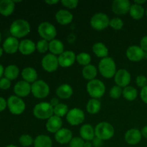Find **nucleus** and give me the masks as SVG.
<instances>
[{
	"instance_id": "nucleus-1",
	"label": "nucleus",
	"mask_w": 147,
	"mask_h": 147,
	"mask_svg": "<svg viewBox=\"0 0 147 147\" xmlns=\"http://www.w3.org/2000/svg\"><path fill=\"white\" fill-rule=\"evenodd\" d=\"M9 32L12 37L16 38H22L30 33V25L27 20H16L10 25Z\"/></svg>"
},
{
	"instance_id": "nucleus-2",
	"label": "nucleus",
	"mask_w": 147,
	"mask_h": 147,
	"mask_svg": "<svg viewBox=\"0 0 147 147\" xmlns=\"http://www.w3.org/2000/svg\"><path fill=\"white\" fill-rule=\"evenodd\" d=\"M98 69L103 77L105 78H111L114 77L116 73V63L111 57H104L99 62Z\"/></svg>"
},
{
	"instance_id": "nucleus-3",
	"label": "nucleus",
	"mask_w": 147,
	"mask_h": 147,
	"mask_svg": "<svg viewBox=\"0 0 147 147\" xmlns=\"http://www.w3.org/2000/svg\"><path fill=\"white\" fill-rule=\"evenodd\" d=\"M33 114L37 119L41 120H48L54 114V108L50 103L41 102L34 106L33 109Z\"/></svg>"
},
{
	"instance_id": "nucleus-4",
	"label": "nucleus",
	"mask_w": 147,
	"mask_h": 147,
	"mask_svg": "<svg viewBox=\"0 0 147 147\" xmlns=\"http://www.w3.org/2000/svg\"><path fill=\"white\" fill-rule=\"evenodd\" d=\"M115 133L114 127L108 122H100L95 128L96 137L103 141L109 140L113 136Z\"/></svg>"
},
{
	"instance_id": "nucleus-5",
	"label": "nucleus",
	"mask_w": 147,
	"mask_h": 147,
	"mask_svg": "<svg viewBox=\"0 0 147 147\" xmlns=\"http://www.w3.org/2000/svg\"><path fill=\"white\" fill-rule=\"evenodd\" d=\"M87 91L89 96L93 98L98 99L101 98L106 92L105 85L98 79L90 80L87 84Z\"/></svg>"
},
{
	"instance_id": "nucleus-6",
	"label": "nucleus",
	"mask_w": 147,
	"mask_h": 147,
	"mask_svg": "<svg viewBox=\"0 0 147 147\" xmlns=\"http://www.w3.org/2000/svg\"><path fill=\"white\" fill-rule=\"evenodd\" d=\"M37 32L43 40L50 42L55 40L57 35V30L55 27L48 22H42L38 26Z\"/></svg>"
},
{
	"instance_id": "nucleus-7",
	"label": "nucleus",
	"mask_w": 147,
	"mask_h": 147,
	"mask_svg": "<svg viewBox=\"0 0 147 147\" xmlns=\"http://www.w3.org/2000/svg\"><path fill=\"white\" fill-rule=\"evenodd\" d=\"M7 106L11 113L20 115L24 111L26 105L21 98L17 96H11L7 100Z\"/></svg>"
},
{
	"instance_id": "nucleus-8",
	"label": "nucleus",
	"mask_w": 147,
	"mask_h": 147,
	"mask_svg": "<svg viewBox=\"0 0 147 147\" xmlns=\"http://www.w3.org/2000/svg\"><path fill=\"white\" fill-rule=\"evenodd\" d=\"M110 23V20L107 14L99 12L95 14L90 20V25L94 30L101 31L107 28Z\"/></svg>"
},
{
	"instance_id": "nucleus-9",
	"label": "nucleus",
	"mask_w": 147,
	"mask_h": 147,
	"mask_svg": "<svg viewBox=\"0 0 147 147\" xmlns=\"http://www.w3.org/2000/svg\"><path fill=\"white\" fill-rule=\"evenodd\" d=\"M31 93L37 98H45L49 95L50 87L48 84L42 80H37L32 85Z\"/></svg>"
},
{
	"instance_id": "nucleus-10",
	"label": "nucleus",
	"mask_w": 147,
	"mask_h": 147,
	"mask_svg": "<svg viewBox=\"0 0 147 147\" xmlns=\"http://www.w3.org/2000/svg\"><path fill=\"white\" fill-rule=\"evenodd\" d=\"M66 120L72 126H78L84 121L85 113L81 109L74 108L70 109L66 115Z\"/></svg>"
},
{
	"instance_id": "nucleus-11",
	"label": "nucleus",
	"mask_w": 147,
	"mask_h": 147,
	"mask_svg": "<svg viewBox=\"0 0 147 147\" xmlns=\"http://www.w3.org/2000/svg\"><path fill=\"white\" fill-rule=\"evenodd\" d=\"M58 66V57L51 53L46 55L42 60V67L48 73L55 71Z\"/></svg>"
},
{
	"instance_id": "nucleus-12",
	"label": "nucleus",
	"mask_w": 147,
	"mask_h": 147,
	"mask_svg": "<svg viewBox=\"0 0 147 147\" xmlns=\"http://www.w3.org/2000/svg\"><path fill=\"white\" fill-rule=\"evenodd\" d=\"M114 80L116 86L121 88L127 87L131 82L130 73L126 69H120L116 71L114 76Z\"/></svg>"
},
{
	"instance_id": "nucleus-13",
	"label": "nucleus",
	"mask_w": 147,
	"mask_h": 147,
	"mask_svg": "<svg viewBox=\"0 0 147 147\" xmlns=\"http://www.w3.org/2000/svg\"><path fill=\"white\" fill-rule=\"evenodd\" d=\"M131 6L129 0H115L112 3L111 9L115 14L123 15L129 12Z\"/></svg>"
},
{
	"instance_id": "nucleus-14",
	"label": "nucleus",
	"mask_w": 147,
	"mask_h": 147,
	"mask_svg": "<svg viewBox=\"0 0 147 147\" xmlns=\"http://www.w3.org/2000/svg\"><path fill=\"white\" fill-rule=\"evenodd\" d=\"M145 52L139 46H130L126 50V56L131 61L138 62L144 59Z\"/></svg>"
},
{
	"instance_id": "nucleus-15",
	"label": "nucleus",
	"mask_w": 147,
	"mask_h": 147,
	"mask_svg": "<svg viewBox=\"0 0 147 147\" xmlns=\"http://www.w3.org/2000/svg\"><path fill=\"white\" fill-rule=\"evenodd\" d=\"M76 60V55L71 50L64 51L58 57L59 65L63 67H68L73 65Z\"/></svg>"
},
{
	"instance_id": "nucleus-16",
	"label": "nucleus",
	"mask_w": 147,
	"mask_h": 147,
	"mask_svg": "<svg viewBox=\"0 0 147 147\" xmlns=\"http://www.w3.org/2000/svg\"><path fill=\"white\" fill-rule=\"evenodd\" d=\"M32 90V85L24 80L17 82L14 87V92L15 96L18 97H26L28 96Z\"/></svg>"
},
{
	"instance_id": "nucleus-17",
	"label": "nucleus",
	"mask_w": 147,
	"mask_h": 147,
	"mask_svg": "<svg viewBox=\"0 0 147 147\" xmlns=\"http://www.w3.org/2000/svg\"><path fill=\"white\" fill-rule=\"evenodd\" d=\"M55 139L57 143L60 144H66L70 143L73 139V134L70 129L62 128L57 133L55 134Z\"/></svg>"
},
{
	"instance_id": "nucleus-18",
	"label": "nucleus",
	"mask_w": 147,
	"mask_h": 147,
	"mask_svg": "<svg viewBox=\"0 0 147 147\" xmlns=\"http://www.w3.org/2000/svg\"><path fill=\"white\" fill-rule=\"evenodd\" d=\"M19 46H20V42H19L17 38L14 37H9L4 40L3 43V50L5 53L8 54H14L19 50Z\"/></svg>"
},
{
	"instance_id": "nucleus-19",
	"label": "nucleus",
	"mask_w": 147,
	"mask_h": 147,
	"mask_svg": "<svg viewBox=\"0 0 147 147\" xmlns=\"http://www.w3.org/2000/svg\"><path fill=\"white\" fill-rule=\"evenodd\" d=\"M142 133L141 131L136 129H131L126 132L124 136L126 143L130 145H136L142 140Z\"/></svg>"
},
{
	"instance_id": "nucleus-20",
	"label": "nucleus",
	"mask_w": 147,
	"mask_h": 147,
	"mask_svg": "<svg viewBox=\"0 0 147 147\" xmlns=\"http://www.w3.org/2000/svg\"><path fill=\"white\" fill-rule=\"evenodd\" d=\"M63 121L61 118L57 116H53L47 120L46 123V129L49 132L55 134L62 129Z\"/></svg>"
},
{
	"instance_id": "nucleus-21",
	"label": "nucleus",
	"mask_w": 147,
	"mask_h": 147,
	"mask_svg": "<svg viewBox=\"0 0 147 147\" xmlns=\"http://www.w3.org/2000/svg\"><path fill=\"white\" fill-rule=\"evenodd\" d=\"M36 45L31 40H22L20 42L19 46V51L24 55H31L35 51Z\"/></svg>"
},
{
	"instance_id": "nucleus-22",
	"label": "nucleus",
	"mask_w": 147,
	"mask_h": 147,
	"mask_svg": "<svg viewBox=\"0 0 147 147\" xmlns=\"http://www.w3.org/2000/svg\"><path fill=\"white\" fill-rule=\"evenodd\" d=\"M55 19L57 22L62 25H66L72 22L73 15L65 9H60L55 14Z\"/></svg>"
},
{
	"instance_id": "nucleus-23",
	"label": "nucleus",
	"mask_w": 147,
	"mask_h": 147,
	"mask_svg": "<svg viewBox=\"0 0 147 147\" xmlns=\"http://www.w3.org/2000/svg\"><path fill=\"white\" fill-rule=\"evenodd\" d=\"M80 137L86 142L93 141V139L96 137L95 129H93L90 124H84L80 127Z\"/></svg>"
},
{
	"instance_id": "nucleus-24",
	"label": "nucleus",
	"mask_w": 147,
	"mask_h": 147,
	"mask_svg": "<svg viewBox=\"0 0 147 147\" xmlns=\"http://www.w3.org/2000/svg\"><path fill=\"white\" fill-rule=\"evenodd\" d=\"M15 8V4L12 0L0 1V14L5 17L11 15Z\"/></svg>"
},
{
	"instance_id": "nucleus-25",
	"label": "nucleus",
	"mask_w": 147,
	"mask_h": 147,
	"mask_svg": "<svg viewBox=\"0 0 147 147\" xmlns=\"http://www.w3.org/2000/svg\"><path fill=\"white\" fill-rule=\"evenodd\" d=\"M73 90L68 84H62L56 90V94L61 99H68L72 96Z\"/></svg>"
},
{
	"instance_id": "nucleus-26",
	"label": "nucleus",
	"mask_w": 147,
	"mask_h": 147,
	"mask_svg": "<svg viewBox=\"0 0 147 147\" xmlns=\"http://www.w3.org/2000/svg\"><path fill=\"white\" fill-rule=\"evenodd\" d=\"M22 77L24 81L33 83L37 80V73L33 67H27L22 71Z\"/></svg>"
},
{
	"instance_id": "nucleus-27",
	"label": "nucleus",
	"mask_w": 147,
	"mask_h": 147,
	"mask_svg": "<svg viewBox=\"0 0 147 147\" xmlns=\"http://www.w3.org/2000/svg\"><path fill=\"white\" fill-rule=\"evenodd\" d=\"M34 147H52L53 141L51 138L47 135H39L34 140Z\"/></svg>"
},
{
	"instance_id": "nucleus-28",
	"label": "nucleus",
	"mask_w": 147,
	"mask_h": 147,
	"mask_svg": "<svg viewBox=\"0 0 147 147\" xmlns=\"http://www.w3.org/2000/svg\"><path fill=\"white\" fill-rule=\"evenodd\" d=\"M49 50L51 52V54L60 55L64 53V45L60 40L55 39L49 42Z\"/></svg>"
},
{
	"instance_id": "nucleus-29",
	"label": "nucleus",
	"mask_w": 147,
	"mask_h": 147,
	"mask_svg": "<svg viewBox=\"0 0 147 147\" xmlns=\"http://www.w3.org/2000/svg\"><path fill=\"white\" fill-rule=\"evenodd\" d=\"M92 50H93V53L97 57H101V58L108 57V55H109V49L102 42L95 43L92 47Z\"/></svg>"
},
{
	"instance_id": "nucleus-30",
	"label": "nucleus",
	"mask_w": 147,
	"mask_h": 147,
	"mask_svg": "<svg viewBox=\"0 0 147 147\" xmlns=\"http://www.w3.org/2000/svg\"><path fill=\"white\" fill-rule=\"evenodd\" d=\"M144 9L142 7V5H139V4L134 3L131 6L129 14H130L131 17L134 20H141L144 15Z\"/></svg>"
},
{
	"instance_id": "nucleus-31",
	"label": "nucleus",
	"mask_w": 147,
	"mask_h": 147,
	"mask_svg": "<svg viewBox=\"0 0 147 147\" xmlns=\"http://www.w3.org/2000/svg\"><path fill=\"white\" fill-rule=\"evenodd\" d=\"M97 68L96 67V66L90 64L88 65L84 66L83 70H82L83 78L88 80H94L95 78L97 76Z\"/></svg>"
},
{
	"instance_id": "nucleus-32",
	"label": "nucleus",
	"mask_w": 147,
	"mask_h": 147,
	"mask_svg": "<svg viewBox=\"0 0 147 147\" xmlns=\"http://www.w3.org/2000/svg\"><path fill=\"white\" fill-rule=\"evenodd\" d=\"M20 73V69L15 65H9L4 69V75L9 80H14L17 78Z\"/></svg>"
},
{
	"instance_id": "nucleus-33",
	"label": "nucleus",
	"mask_w": 147,
	"mask_h": 147,
	"mask_svg": "<svg viewBox=\"0 0 147 147\" xmlns=\"http://www.w3.org/2000/svg\"><path fill=\"white\" fill-rule=\"evenodd\" d=\"M101 108L100 102L98 99L91 98L88 100L86 105V110L90 114H96L98 113Z\"/></svg>"
},
{
	"instance_id": "nucleus-34",
	"label": "nucleus",
	"mask_w": 147,
	"mask_h": 147,
	"mask_svg": "<svg viewBox=\"0 0 147 147\" xmlns=\"http://www.w3.org/2000/svg\"><path fill=\"white\" fill-rule=\"evenodd\" d=\"M122 95L125 99L129 100V101H132L137 98L138 92L135 88L132 87V86H127V87L124 88V89L123 90Z\"/></svg>"
},
{
	"instance_id": "nucleus-35",
	"label": "nucleus",
	"mask_w": 147,
	"mask_h": 147,
	"mask_svg": "<svg viewBox=\"0 0 147 147\" xmlns=\"http://www.w3.org/2000/svg\"><path fill=\"white\" fill-rule=\"evenodd\" d=\"M68 107H67V105L64 104V103H60L55 107H54L55 116H57L60 118L66 116L67 113H68Z\"/></svg>"
},
{
	"instance_id": "nucleus-36",
	"label": "nucleus",
	"mask_w": 147,
	"mask_h": 147,
	"mask_svg": "<svg viewBox=\"0 0 147 147\" xmlns=\"http://www.w3.org/2000/svg\"><path fill=\"white\" fill-rule=\"evenodd\" d=\"M76 60L81 65H88L91 62V57L88 53H81L76 56Z\"/></svg>"
},
{
	"instance_id": "nucleus-37",
	"label": "nucleus",
	"mask_w": 147,
	"mask_h": 147,
	"mask_svg": "<svg viewBox=\"0 0 147 147\" xmlns=\"http://www.w3.org/2000/svg\"><path fill=\"white\" fill-rule=\"evenodd\" d=\"M20 144L24 147L30 146L34 144V140L32 137L28 134H23L19 139Z\"/></svg>"
},
{
	"instance_id": "nucleus-38",
	"label": "nucleus",
	"mask_w": 147,
	"mask_h": 147,
	"mask_svg": "<svg viewBox=\"0 0 147 147\" xmlns=\"http://www.w3.org/2000/svg\"><path fill=\"white\" fill-rule=\"evenodd\" d=\"M36 49L40 53H45L49 50V42L45 40H41L37 42Z\"/></svg>"
},
{
	"instance_id": "nucleus-39",
	"label": "nucleus",
	"mask_w": 147,
	"mask_h": 147,
	"mask_svg": "<svg viewBox=\"0 0 147 147\" xmlns=\"http://www.w3.org/2000/svg\"><path fill=\"white\" fill-rule=\"evenodd\" d=\"M109 26H111L112 28L116 30H120L123 27V22L121 19L119 18V17H115L110 20Z\"/></svg>"
},
{
	"instance_id": "nucleus-40",
	"label": "nucleus",
	"mask_w": 147,
	"mask_h": 147,
	"mask_svg": "<svg viewBox=\"0 0 147 147\" xmlns=\"http://www.w3.org/2000/svg\"><path fill=\"white\" fill-rule=\"evenodd\" d=\"M123 93V90L121 88L119 87L118 86H114L111 88L110 92H109V95H110L111 98L113 99H118L120 98Z\"/></svg>"
},
{
	"instance_id": "nucleus-41",
	"label": "nucleus",
	"mask_w": 147,
	"mask_h": 147,
	"mask_svg": "<svg viewBox=\"0 0 147 147\" xmlns=\"http://www.w3.org/2000/svg\"><path fill=\"white\" fill-rule=\"evenodd\" d=\"M85 141L81 137H73L69 143L70 147H84Z\"/></svg>"
},
{
	"instance_id": "nucleus-42",
	"label": "nucleus",
	"mask_w": 147,
	"mask_h": 147,
	"mask_svg": "<svg viewBox=\"0 0 147 147\" xmlns=\"http://www.w3.org/2000/svg\"><path fill=\"white\" fill-rule=\"evenodd\" d=\"M62 4L68 9H75L77 7L79 1L78 0H62Z\"/></svg>"
},
{
	"instance_id": "nucleus-43",
	"label": "nucleus",
	"mask_w": 147,
	"mask_h": 147,
	"mask_svg": "<svg viewBox=\"0 0 147 147\" xmlns=\"http://www.w3.org/2000/svg\"><path fill=\"white\" fill-rule=\"evenodd\" d=\"M136 83L139 87L143 88L147 86V78L143 75H139L136 79Z\"/></svg>"
},
{
	"instance_id": "nucleus-44",
	"label": "nucleus",
	"mask_w": 147,
	"mask_h": 147,
	"mask_svg": "<svg viewBox=\"0 0 147 147\" xmlns=\"http://www.w3.org/2000/svg\"><path fill=\"white\" fill-rule=\"evenodd\" d=\"M11 86V80L7 78H1L0 79V89L1 90H7Z\"/></svg>"
},
{
	"instance_id": "nucleus-45",
	"label": "nucleus",
	"mask_w": 147,
	"mask_h": 147,
	"mask_svg": "<svg viewBox=\"0 0 147 147\" xmlns=\"http://www.w3.org/2000/svg\"><path fill=\"white\" fill-rule=\"evenodd\" d=\"M140 96L142 100L147 104V86L142 88L140 93Z\"/></svg>"
},
{
	"instance_id": "nucleus-46",
	"label": "nucleus",
	"mask_w": 147,
	"mask_h": 147,
	"mask_svg": "<svg viewBox=\"0 0 147 147\" xmlns=\"http://www.w3.org/2000/svg\"><path fill=\"white\" fill-rule=\"evenodd\" d=\"M140 47L144 52L147 53V36L142 37L140 42Z\"/></svg>"
},
{
	"instance_id": "nucleus-47",
	"label": "nucleus",
	"mask_w": 147,
	"mask_h": 147,
	"mask_svg": "<svg viewBox=\"0 0 147 147\" xmlns=\"http://www.w3.org/2000/svg\"><path fill=\"white\" fill-rule=\"evenodd\" d=\"M7 106V101L4 98L0 96V112L5 110Z\"/></svg>"
},
{
	"instance_id": "nucleus-48",
	"label": "nucleus",
	"mask_w": 147,
	"mask_h": 147,
	"mask_svg": "<svg viewBox=\"0 0 147 147\" xmlns=\"http://www.w3.org/2000/svg\"><path fill=\"white\" fill-rule=\"evenodd\" d=\"M92 144L95 147H100L103 144V140L97 137H95L93 140L92 141Z\"/></svg>"
},
{
	"instance_id": "nucleus-49",
	"label": "nucleus",
	"mask_w": 147,
	"mask_h": 147,
	"mask_svg": "<svg viewBox=\"0 0 147 147\" xmlns=\"http://www.w3.org/2000/svg\"><path fill=\"white\" fill-rule=\"evenodd\" d=\"M50 103L51 104V106L54 108L57 105H58L59 103H60V101H59V99L57 98H53L50 100Z\"/></svg>"
},
{
	"instance_id": "nucleus-50",
	"label": "nucleus",
	"mask_w": 147,
	"mask_h": 147,
	"mask_svg": "<svg viewBox=\"0 0 147 147\" xmlns=\"http://www.w3.org/2000/svg\"><path fill=\"white\" fill-rule=\"evenodd\" d=\"M141 133H142V136L145 139H147V125L144 126L141 130Z\"/></svg>"
},
{
	"instance_id": "nucleus-51",
	"label": "nucleus",
	"mask_w": 147,
	"mask_h": 147,
	"mask_svg": "<svg viewBox=\"0 0 147 147\" xmlns=\"http://www.w3.org/2000/svg\"><path fill=\"white\" fill-rule=\"evenodd\" d=\"M59 2L58 0H46V4H49V5H54V4H57Z\"/></svg>"
},
{
	"instance_id": "nucleus-52",
	"label": "nucleus",
	"mask_w": 147,
	"mask_h": 147,
	"mask_svg": "<svg viewBox=\"0 0 147 147\" xmlns=\"http://www.w3.org/2000/svg\"><path fill=\"white\" fill-rule=\"evenodd\" d=\"M146 0H135L134 3L136 4H139V5H142V4L146 3Z\"/></svg>"
},
{
	"instance_id": "nucleus-53",
	"label": "nucleus",
	"mask_w": 147,
	"mask_h": 147,
	"mask_svg": "<svg viewBox=\"0 0 147 147\" xmlns=\"http://www.w3.org/2000/svg\"><path fill=\"white\" fill-rule=\"evenodd\" d=\"M4 67H3L2 65L0 64V79L1 78V76H2L3 74H4Z\"/></svg>"
},
{
	"instance_id": "nucleus-54",
	"label": "nucleus",
	"mask_w": 147,
	"mask_h": 147,
	"mask_svg": "<svg viewBox=\"0 0 147 147\" xmlns=\"http://www.w3.org/2000/svg\"><path fill=\"white\" fill-rule=\"evenodd\" d=\"M93 144H92L91 142H86L84 144V147H92Z\"/></svg>"
},
{
	"instance_id": "nucleus-55",
	"label": "nucleus",
	"mask_w": 147,
	"mask_h": 147,
	"mask_svg": "<svg viewBox=\"0 0 147 147\" xmlns=\"http://www.w3.org/2000/svg\"><path fill=\"white\" fill-rule=\"evenodd\" d=\"M3 52H4V50H3L2 47H0V57H1V56H2V55H3Z\"/></svg>"
},
{
	"instance_id": "nucleus-56",
	"label": "nucleus",
	"mask_w": 147,
	"mask_h": 147,
	"mask_svg": "<svg viewBox=\"0 0 147 147\" xmlns=\"http://www.w3.org/2000/svg\"><path fill=\"white\" fill-rule=\"evenodd\" d=\"M6 147H18V146H15V145H12V144H11V145H8V146H7Z\"/></svg>"
},
{
	"instance_id": "nucleus-57",
	"label": "nucleus",
	"mask_w": 147,
	"mask_h": 147,
	"mask_svg": "<svg viewBox=\"0 0 147 147\" xmlns=\"http://www.w3.org/2000/svg\"><path fill=\"white\" fill-rule=\"evenodd\" d=\"M1 33H0V42H1Z\"/></svg>"
},
{
	"instance_id": "nucleus-58",
	"label": "nucleus",
	"mask_w": 147,
	"mask_h": 147,
	"mask_svg": "<svg viewBox=\"0 0 147 147\" xmlns=\"http://www.w3.org/2000/svg\"><path fill=\"white\" fill-rule=\"evenodd\" d=\"M146 17H147V9H146Z\"/></svg>"
}]
</instances>
